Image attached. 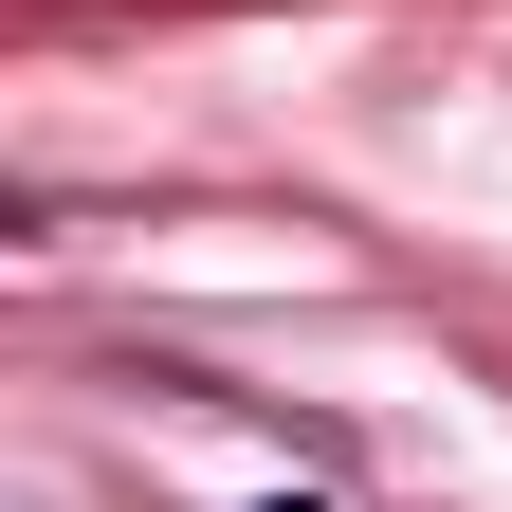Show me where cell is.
Segmentation results:
<instances>
[{"instance_id": "1", "label": "cell", "mask_w": 512, "mask_h": 512, "mask_svg": "<svg viewBox=\"0 0 512 512\" xmlns=\"http://www.w3.org/2000/svg\"><path fill=\"white\" fill-rule=\"evenodd\" d=\"M256 512H330V494H256Z\"/></svg>"}]
</instances>
